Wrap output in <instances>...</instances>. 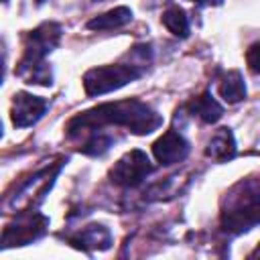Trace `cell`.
Listing matches in <instances>:
<instances>
[{
    "label": "cell",
    "mask_w": 260,
    "mask_h": 260,
    "mask_svg": "<svg viewBox=\"0 0 260 260\" xmlns=\"http://www.w3.org/2000/svg\"><path fill=\"white\" fill-rule=\"evenodd\" d=\"M49 219L41 213H35V215H26V217H20L16 221V225H8L4 230V236H2V242L8 246V244H28L32 240H37L39 236H43L45 228H47Z\"/></svg>",
    "instance_id": "cell-8"
},
{
    "label": "cell",
    "mask_w": 260,
    "mask_h": 260,
    "mask_svg": "<svg viewBox=\"0 0 260 260\" xmlns=\"http://www.w3.org/2000/svg\"><path fill=\"white\" fill-rule=\"evenodd\" d=\"M189 110H191L193 116L201 118V120L207 122V124L217 122V120L221 118V114H223L221 104L211 95V91H203L199 98H195V100L191 102Z\"/></svg>",
    "instance_id": "cell-11"
},
{
    "label": "cell",
    "mask_w": 260,
    "mask_h": 260,
    "mask_svg": "<svg viewBox=\"0 0 260 260\" xmlns=\"http://www.w3.org/2000/svg\"><path fill=\"white\" fill-rule=\"evenodd\" d=\"M219 95L228 104H238L246 98V83L238 69L228 71L219 81Z\"/></svg>",
    "instance_id": "cell-12"
},
{
    "label": "cell",
    "mask_w": 260,
    "mask_h": 260,
    "mask_svg": "<svg viewBox=\"0 0 260 260\" xmlns=\"http://www.w3.org/2000/svg\"><path fill=\"white\" fill-rule=\"evenodd\" d=\"M256 223H260V179L248 177L228 193L221 225L225 232L242 234Z\"/></svg>",
    "instance_id": "cell-2"
},
{
    "label": "cell",
    "mask_w": 260,
    "mask_h": 260,
    "mask_svg": "<svg viewBox=\"0 0 260 260\" xmlns=\"http://www.w3.org/2000/svg\"><path fill=\"white\" fill-rule=\"evenodd\" d=\"M124 126L134 134H150L162 126V116L140 100H118L106 102L91 110H85L69 120L67 134L77 136L83 132H93L102 126Z\"/></svg>",
    "instance_id": "cell-1"
},
{
    "label": "cell",
    "mask_w": 260,
    "mask_h": 260,
    "mask_svg": "<svg viewBox=\"0 0 260 260\" xmlns=\"http://www.w3.org/2000/svg\"><path fill=\"white\" fill-rule=\"evenodd\" d=\"M73 244L77 248H98V250H106L112 244V236L104 225H87L75 240Z\"/></svg>",
    "instance_id": "cell-13"
},
{
    "label": "cell",
    "mask_w": 260,
    "mask_h": 260,
    "mask_svg": "<svg viewBox=\"0 0 260 260\" xmlns=\"http://www.w3.org/2000/svg\"><path fill=\"white\" fill-rule=\"evenodd\" d=\"M152 171V162L148 154L140 148H134L120 156L110 169V181L118 187H136L140 185Z\"/></svg>",
    "instance_id": "cell-5"
},
{
    "label": "cell",
    "mask_w": 260,
    "mask_h": 260,
    "mask_svg": "<svg viewBox=\"0 0 260 260\" xmlns=\"http://www.w3.org/2000/svg\"><path fill=\"white\" fill-rule=\"evenodd\" d=\"M236 150H238V146H236V138H234L232 130L230 128H219L209 138L207 148H205V154L211 156L217 162H225V160H230V158L236 156Z\"/></svg>",
    "instance_id": "cell-9"
},
{
    "label": "cell",
    "mask_w": 260,
    "mask_h": 260,
    "mask_svg": "<svg viewBox=\"0 0 260 260\" xmlns=\"http://www.w3.org/2000/svg\"><path fill=\"white\" fill-rule=\"evenodd\" d=\"M132 20V10L128 6H116L95 18H91L87 22V28L89 30H114V28H120L124 24H128Z\"/></svg>",
    "instance_id": "cell-10"
},
{
    "label": "cell",
    "mask_w": 260,
    "mask_h": 260,
    "mask_svg": "<svg viewBox=\"0 0 260 260\" xmlns=\"http://www.w3.org/2000/svg\"><path fill=\"white\" fill-rule=\"evenodd\" d=\"M61 26L55 22H43L28 35V43L24 49V57L20 61L18 73L26 79V83H39V85H51V71L45 65V55L53 51V47L59 43Z\"/></svg>",
    "instance_id": "cell-3"
},
{
    "label": "cell",
    "mask_w": 260,
    "mask_h": 260,
    "mask_svg": "<svg viewBox=\"0 0 260 260\" xmlns=\"http://www.w3.org/2000/svg\"><path fill=\"white\" fill-rule=\"evenodd\" d=\"M250 258H260V244H258V246H256V250L250 254Z\"/></svg>",
    "instance_id": "cell-16"
},
{
    "label": "cell",
    "mask_w": 260,
    "mask_h": 260,
    "mask_svg": "<svg viewBox=\"0 0 260 260\" xmlns=\"http://www.w3.org/2000/svg\"><path fill=\"white\" fill-rule=\"evenodd\" d=\"M95 2H98V0H95Z\"/></svg>",
    "instance_id": "cell-18"
},
{
    "label": "cell",
    "mask_w": 260,
    "mask_h": 260,
    "mask_svg": "<svg viewBox=\"0 0 260 260\" xmlns=\"http://www.w3.org/2000/svg\"><path fill=\"white\" fill-rule=\"evenodd\" d=\"M142 75V65L138 63H114L91 67L83 75V89L87 95H104L116 91Z\"/></svg>",
    "instance_id": "cell-4"
},
{
    "label": "cell",
    "mask_w": 260,
    "mask_h": 260,
    "mask_svg": "<svg viewBox=\"0 0 260 260\" xmlns=\"http://www.w3.org/2000/svg\"><path fill=\"white\" fill-rule=\"evenodd\" d=\"M162 24L175 37L185 39L189 35V18H187V14H185V10L181 6H169L162 12Z\"/></svg>",
    "instance_id": "cell-14"
},
{
    "label": "cell",
    "mask_w": 260,
    "mask_h": 260,
    "mask_svg": "<svg viewBox=\"0 0 260 260\" xmlns=\"http://www.w3.org/2000/svg\"><path fill=\"white\" fill-rule=\"evenodd\" d=\"M193 2H195V0H193ZM197 2H201V0H197Z\"/></svg>",
    "instance_id": "cell-17"
},
{
    "label": "cell",
    "mask_w": 260,
    "mask_h": 260,
    "mask_svg": "<svg viewBox=\"0 0 260 260\" xmlns=\"http://www.w3.org/2000/svg\"><path fill=\"white\" fill-rule=\"evenodd\" d=\"M189 150V142L175 130L165 132L160 138L152 142V154L160 165H177L187 158Z\"/></svg>",
    "instance_id": "cell-7"
},
{
    "label": "cell",
    "mask_w": 260,
    "mask_h": 260,
    "mask_svg": "<svg viewBox=\"0 0 260 260\" xmlns=\"http://www.w3.org/2000/svg\"><path fill=\"white\" fill-rule=\"evenodd\" d=\"M246 63H248V69L254 71V73H260V41L252 43L246 51Z\"/></svg>",
    "instance_id": "cell-15"
},
{
    "label": "cell",
    "mask_w": 260,
    "mask_h": 260,
    "mask_svg": "<svg viewBox=\"0 0 260 260\" xmlns=\"http://www.w3.org/2000/svg\"><path fill=\"white\" fill-rule=\"evenodd\" d=\"M47 110V100L32 95L28 91L14 93L12 106H10V120L16 128H28L37 124Z\"/></svg>",
    "instance_id": "cell-6"
}]
</instances>
